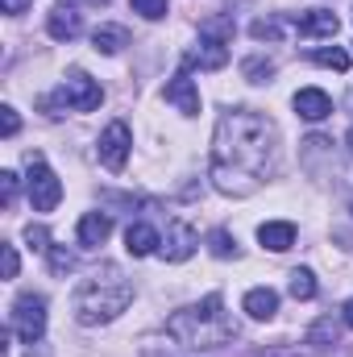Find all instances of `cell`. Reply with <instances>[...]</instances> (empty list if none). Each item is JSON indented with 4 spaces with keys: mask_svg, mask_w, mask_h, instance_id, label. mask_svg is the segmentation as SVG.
<instances>
[{
    "mask_svg": "<svg viewBox=\"0 0 353 357\" xmlns=\"http://www.w3.org/2000/svg\"><path fill=\"white\" fill-rule=\"evenodd\" d=\"M278 162V129L254 108H229L212 133V183L225 195H254Z\"/></svg>",
    "mask_w": 353,
    "mask_h": 357,
    "instance_id": "1",
    "label": "cell"
},
{
    "mask_svg": "<svg viewBox=\"0 0 353 357\" xmlns=\"http://www.w3.org/2000/svg\"><path fill=\"white\" fill-rule=\"evenodd\" d=\"M167 333L175 337L179 345H187V349H220V345H229L237 337V324L225 312V299L208 295L195 307H179L175 316L167 320Z\"/></svg>",
    "mask_w": 353,
    "mask_h": 357,
    "instance_id": "2",
    "label": "cell"
},
{
    "mask_svg": "<svg viewBox=\"0 0 353 357\" xmlns=\"http://www.w3.org/2000/svg\"><path fill=\"white\" fill-rule=\"evenodd\" d=\"M129 299H133V282L121 274L117 266H104L96 270L91 278H84L80 287H75V295H71V312H75V320L80 324H108V320H117L125 307H129Z\"/></svg>",
    "mask_w": 353,
    "mask_h": 357,
    "instance_id": "3",
    "label": "cell"
},
{
    "mask_svg": "<svg viewBox=\"0 0 353 357\" xmlns=\"http://www.w3.org/2000/svg\"><path fill=\"white\" fill-rule=\"evenodd\" d=\"M100 100H104V91L100 84L91 79L88 71H67V79H63V88L59 96H46L42 104H63V108H71V112H91V108H100Z\"/></svg>",
    "mask_w": 353,
    "mask_h": 357,
    "instance_id": "4",
    "label": "cell"
},
{
    "mask_svg": "<svg viewBox=\"0 0 353 357\" xmlns=\"http://www.w3.org/2000/svg\"><path fill=\"white\" fill-rule=\"evenodd\" d=\"M25 191H29L33 212H54V208H59V199H63V183H59V175L46 167V158H42V154H29Z\"/></svg>",
    "mask_w": 353,
    "mask_h": 357,
    "instance_id": "5",
    "label": "cell"
},
{
    "mask_svg": "<svg viewBox=\"0 0 353 357\" xmlns=\"http://www.w3.org/2000/svg\"><path fill=\"white\" fill-rule=\"evenodd\" d=\"M8 328H13L25 345H38V341H42V333H46V299H42V295H33V291L17 295L13 316H8Z\"/></svg>",
    "mask_w": 353,
    "mask_h": 357,
    "instance_id": "6",
    "label": "cell"
},
{
    "mask_svg": "<svg viewBox=\"0 0 353 357\" xmlns=\"http://www.w3.org/2000/svg\"><path fill=\"white\" fill-rule=\"evenodd\" d=\"M129 146H133L129 125H125V121H112V125L100 133V162H104L108 171H125V162H129Z\"/></svg>",
    "mask_w": 353,
    "mask_h": 357,
    "instance_id": "7",
    "label": "cell"
},
{
    "mask_svg": "<svg viewBox=\"0 0 353 357\" xmlns=\"http://www.w3.org/2000/svg\"><path fill=\"white\" fill-rule=\"evenodd\" d=\"M225 63H229V46H225L220 38H208V33L183 54V67H187V71H191V67H200V71H220Z\"/></svg>",
    "mask_w": 353,
    "mask_h": 357,
    "instance_id": "8",
    "label": "cell"
},
{
    "mask_svg": "<svg viewBox=\"0 0 353 357\" xmlns=\"http://www.w3.org/2000/svg\"><path fill=\"white\" fill-rule=\"evenodd\" d=\"M195 245H200V237H195V229L187 225V220H171L167 225V237H163V258L167 262H187L191 254H195Z\"/></svg>",
    "mask_w": 353,
    "mask_h": 357,
    "instance_id": "9",
    "label": "cell"
},
{
    "mask_svg": "<svg viewBox=\"0 0 353 357\" xmlns=\"http://www.w3.org/2000/svg\"><path fill=\"white\" fill-rule=\"evenodd\" d=\"M46 33H50L54 42H71V38H80V33H84V17H80V8H75V4H59V8L50 13V21H46Z\"/></svg>",
    "mask_w": 353,
    "mask_h": 357,
    "instance_id": "10",
    "label": "cell"
},
{
    "mask_svg": "<svg viewBox=\"0 0 353 357\" xmlns=\"http://www.w3.org/2000/svg\"><path fill=\"white\" fill-rule=\"evenodd\" d=\"M163 96H167V104H175L183 116H195V112H200V91H195V79H191L187 71H179L175 79L167 84Z\"/></svg>",
    "mask_w": 353,
    "mask_h": 357,
    "instance_id": "11",
    "label": "cell"
},
{
    "mask_svg": "<svg viewBox=\"0 0 353 357\" xmlns=\"http://www.w3.org/2000/svg\"><path fill=\"white\" fill-rule=\"evenodd\" d=\"M295 29H299L303 38H333V33L341 29V21H337V13H329V8H312V13H299V17H295Z\"/></svg>",
    "mask_w": 353,
    "mask_h": 357,
    "instance_id": "12",
    "label": "cell"
},
{
    "mask_svg": "<svg viewBox=\"0 0 353 357\" xmlns=\"http://www.w3.org/2000/svg\"><path fill=\"white\" fill-rule=\"evenodd\" d=\"M295 112L303 121H324V116H333V100H329V91H320V88H303V91H295Z\"/></svg>",
    "mask_w": 353,
    "mask_h": 357,
    "instance_id": "13",
    "label": "cell"
},
{
    "mask_svg": "<svg viewBox=\"0 0 353 357\" xmlns=\"http://www.w3.org/2000/svg\"><path fill=\"white\" fill-rule=\"evenodd\" d=\"M80 245L84 250H96V245H104L108 241V233H112V216L108 212H88L84 220H80Z\"/></svg>",
    "mask_w": 353,
    "mask_h": 357,
    "instance_id": "14",
    "label": "cell"
},
{
    "mask_svg": "<svg viewBox=\"0 0 353 357\" xmlns=\"http://www.w3.org/2000/svg\"><path fill=\"white\" fill-rule=\"evenodd\" d=\"M258 241H262L266 250L283 254V250L295 245V225H291V220H266L262 229H258Z\"/></svg>",
    "mask_w": 353,
    "mask_h": 357,
    "instance_id": "15",
    "label": "cell"
},
{
    "mask_svg": "<svg viewBox=\"0 0 353 357\" xmlns=\"http://www.w3.org/2000/svg\"><path fill=\"white\" fill-rule=\"evenodd\" d=\"M125 250H129L133 258H150L154 250H163V237H158L150 225H129V233H125Z\"/></svg>",
    "mask_w": 353,
    "mask_h": 357,
    "instance_id": "16",
    "label": "cell"
},
{
    "mask_svg": "<svg viewBox=\"0 0 353 357\" xmlns=\"http://www.w3.org/2000/svg\"><path fill=\"white\" fill-rule=\"evenodd\" d=\"M241 307H246V312H250L254 320H270V316L278 312V295H274L270 287H254V291H246Z\"/></svg>",
    "mask_w": 353,
    "mask_h": 357,
    "instance_id": "17",
    "label": "cell"
},
{
    "mask_svg": "<svg viewBox=\"0 0 353 357\" xmlns=\"http://www.w3.org/2000/svg\"><path fill=\"white\" fill-rule=\"evenodd\" d=\"M91 42H96L100 54H117V50L129 46V33H125V25H100V29L91 33Z\"/></svg>",
    "mask_w": 353,
    "mask_h": 357,
    "instance_id": "18",
    "label": "cell"
},
{
    "mask_svg": "<svg viewBox=\"0 0 353 357\" xmlns=\"http://www.w3.org/2000/svg\"><path fill=\"white\" fill-rule=\"evenodd\" d=\"M287 291H291V299H316V274L312 270H291Z\"/></svg>",
    "mask_w": 353,
    "mask_h": 357,
    "instance_id": "19",
    "label": "cell"
},
{
    "mask_svg": "<svg viewBox=\"0 0 353 357\" xmlns=\"http://www.w3.org/2000/svg\"><path fill=\"white\" fill-rule=\"evenodd\" d=\"M312 63L333 67V71H350V54H345L341 46H320V50H312Z\"/></svg>",
    "mask_w": 353,
    "mask_h": 357,
    "instance_id": "20",
    "label": "cell"
},
{
    "mask_svg": "<svg viewBox=\"0 0 353 357\" xmlns=\"http://www.w3.org/2000/svg\"><path fill=\"white\" fill-rule=\"evenodd\" d=\"M241 75H246L250 84H270L274 63H270V59H262V54H254V59H246V63H241Z\"/></svg>",
    "mask_w": 353,
    "mask_h": 357,
    "instance_id": "21",
    "label": "cell"
},
{
    "mask_svg": "<svg viewBox=\"0 0 353 357\" xmlns=\"http://www.w3.org/2000/svg\"><path fill=\"white\" fill-rule=\"evenodd\" d=\"M208 250H212L216 258H237V241L229 237V229H216V233L208 237Z\"/></svg>",
    "mask_w": 353,
    "mask_h": 357,
    "instance_id": "22",
    "label": "cell"
},
{
    "mask_svg": "<svg viewBox=\"0 0 353 357\" xmlns=\"http://www.w3.org/2000/svg\"><path fill=\"white\" fill-rule=\"evenodd\" d=\"M308 345H316V349H329V345H337V324H333V320H320V324L308 333Z\"/></svg>",
    "mask_w": 353,
    "mask_h": 357,
    "instance_id": "23",
    "label": "cell"
},
{
    "mask_svg": "<svg viewBox=\"0 0 353 357\" xmlns=\"http://www.w3.org/2000/svg\"><path fill=\"white\" fill-rule=\"evenodd\" d=\"M129 8H133V13H142L146 21H163L171 4H167V0H129Z\"/></svg>",
    "mask_w": 353,
    "mask_h": 357,
    "instance_id": "24",
    "label": "cell"
},
{
    "mask_svg": "<svg viewBox=\"0 0 353 357\" xmlns=\"http://www.w3.org/2000/svg\"><path fill=\"white\" fill-rule=\"evenodd\" d=\"M46 254H50V270H54V274H71V270H75V258H71L67 250H59V245H50Z\"/></svg>",
    "mask_w": 353,
    "mask_h": 357,
    "instance_id": "25",
    "label": "cell"
},
{
    "mask_svg": "<svg viewBox=\"0 0 353 357\" xmlns=\"http://www.w3.org/2000/svg\"><path fill=\"white\" fill-rule=\"evenodd\" d=\"M17 129H21V116H17L13 104H4V108H0V133H4V137H17Z\"/></svg>",
    "mask_w": 353,
    "mask_h": 357,
    "instance_id": "26",
    "label": "cell"
},
{
    "mask_svg": "<svg viewBox=\"0 0 353 357\" xmlns=\"http://www.w3.org/2000/svg\"><path fill=\"white\" fill-rule=\"evenodd\" d=\"M0 199H4V208L17 204V175L13 171H0Z\"/></svg>",
    "mask_w": 353,
    "mask_h": 357,
    "instance_id": "27",
    "label": "cell"
},
{
    "mask_svg": "<svg viewBox=\"0 0 353 357\" xmlns=\"http://www.w3.org/2000/svg\"><path fill=\"white\" fill-rule=\"evenodd\" d=\"M250 33H254L258 42H278V33H283V29H278L274 21H254V25H250Z\"/></svg>",
    "mask_w": 353,
    "mask_h": 357,
    "instance_id": "28",
    "label": "cell"
},
{
    "mask_svg": "<svg viewBox=\"0 0 353 357\" xmlns=\"http://www.w3.org/2000/svg\"><path fill=\"white\" fill-rule=\"evenodd\" d=\"M204 33L225 42V38H233V21H225V17H220V21H208V25H204Z\"/></svg>",
    "mask_w": 353,
    "mask_h": 357,
    "instance_id": "29",
    "label": "cell"
},
{
    "mask_svg": "<svg viewBox=\"0 0 353 357\" xmlns=\"http://www.w3.org/2000/svg\"><path fill=\"white\" fill-rule=\"evenodd\" d=\"M0 254H4V278H17V266H21L17 245H0Z\"/></svg>",
    "mask_w": 353,
    "mask_h": 357,
    "instance_id": "30",
    "label": "cell"
},
{
    "mask_svg": "<svg viewBox=\"0 0 353 357\" xmlns=\"http://www.w3.org/2000/svg\"><path fill=\"white\" fill-rule=\"evenodd\" d=\"M25 241H29L33 250H50V245H46L50 237H46V229H42V225H29V229H25Z\"/></svg>",
    "mask_w": 353,
    "mask_h": 357,
    "instance_id": "31",
    "label": "cell"
},
{
    "mask_svg": "<svg viewBox=\"0 0 353 357\" xmlns=\"http://www.w3.org/2000/svg\"><path fill=\"white\" fill-rule=\"evenodd\" d=\"M0 4H4V13H13V17H17V13H25L33 0H0Z\"/></svg>",
    "mask_w": 353,
    "mask_h": 357,
    "instance_id": "32",
    "label": "cell"
},
{
    "mask_svg": "<svg viewBox=\"0 0 353 357\" xmlns=\"http://www.w3.org/2000/svg\"><path fill=\"white\" fill-rule=\"evenodd\" d=\"M341 320H345V324H350V328H353V299H350V303H345V312H341Z\"/></svg>",
    "mask_w": 353,
    "mask_h": 357,
    "instance_id": "33",
    "label": "cell"
},
{
    "mask_svg": "<svg viewBox=\"0 0 353 357\" xmlns=\"http://www.w3.org/2000/svg\"><path fill=\"white\" fill-rule=\"evenodd\" d=\"M350 154H353V129H350Z\"/></svg>",
    "mask_w": 353,
    "mask_h": 357,
    "instance_id": "34",
    "label": "cell"
}]
</instances>
